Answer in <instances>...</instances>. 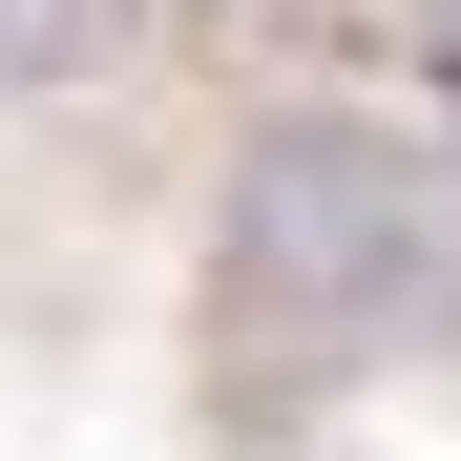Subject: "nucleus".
<instances>
[{"instance_id":"1","label":"nucleus","mask_w":461,"mask_h":461,"mask_svg":"<svg viewBox=\"0 0 461 461\" xmlns=\"http://www.w3.org/2000/svg\"><path fill=\"white\" fill-rule=\"evenodd\" d=\"M210 252H230V336H252V357H377L440 294L461 210H440V168L399 126H252Z\"/></svg>"},{"instance_id":"2","label":"nucleus","mask_w":461,"mask_h":461,"mask_svg":"<svg viewBox=\"0 0 461 461\" xmlns=\"http://www.w3.org/2000/svg\"><path fill=\"white\" fill-rule=\"evenodd\" d=\"M126 63V0H0V105H85Z\"/></svg>"}]
</instances>
